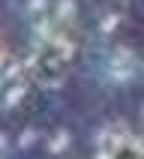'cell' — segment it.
I'll return each instance as SVG.
<instances>
[{
	"label": "cell",
	"mask_w": 144,
	"mask_h": 159,
	"mask_svg": "<svg viewBox=\"0 0 144 159\" xmlns=\"http://www.w3.org/2000/svg\"><path fill=\"white\" fill-rule=\"evenodd\" d=\"M0 159H144V0H0Z\"/></svg>",
	"instance_id": "6da1fadb"
}]
</instances>
